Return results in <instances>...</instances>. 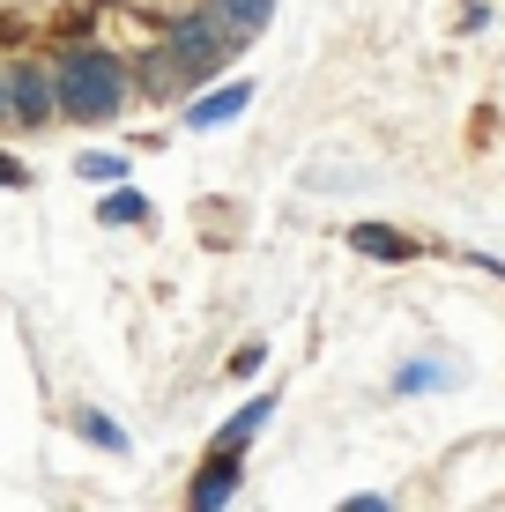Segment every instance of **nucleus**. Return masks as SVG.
Segmentation results:
<instances>
[{"instance_id":"f257e3e1","label":"nucleus","mask_w":505,"mask_h":512,"mask_svg":"<svg viewBox=\"0 0 505 512\" xmlns=\"http://www.w3.org/2000/svg\"><path fill=\"white\" fill-rule=\"evenodd\" d=\"M231 38H223V23L216 15H186V23H171V38L142 60V90H156V97H171V90H194V82H208V75H223V60H231Z\"/></svg>"},{"instance_id":"f03ea898","label":"nucleus","mask_w":505,"mask_h":512,"mask_svg":"<svg viewBox=\"0 0 505 512\" xmlns=\"http://www.w3.org/2000/svg\"><path fill=\"white\" fill-rule=\"evenodd\" d=\"M119 104H127V60H112V52L60 60V112L67 119H112Z\"/></svg>"},{"instance_id":"7ed1b4c3","label":"nucleus","mask_w":505,"mask_h":512,"mask_svg":"<svg viewBox=\"0 0 505 512\" xmlns=\"http://www.w3.org/2000/svg\"><path fill=\"white\" fill-rule=\"evenodd\" d=\"M15 112H23V127H45L60 112V67H38V60L15 67Z\"/></svg>"},{"instance_id":"20e7f679","label":"nucleus","mask_w":505,"mask_h":512,"mask_svg":"<svg viewBox=\"0 0 505 512\" xmlns=\"http://www.w3.org/2000/svg\"><path fill=\"white\" fill-rule=\"evenodd\" d=\"M350 253H364V260H416V238L387 231V223H350Z\"/></svg>"},{"instance_id":"39448f33","label":"nucleus","mask_w":505,"mask_h":512,"mask_svg":"<svg viewBox=\"0 0 505 512\" xmlns=\"http://www.w3.org/2000/svg\"><path fill=\"white\" fill-rule=\"evenodd\" d=\"M268 8H275V0H208V15H216V23H223V38H231V45L260 38V23H268Z\"/></svg>"},{"instance_id":"423d86ee","label":"nucleus","mask_w":505,"mask_h":512,"mask_svg":"<svg viewBox=\"0 0 505 512\" xmlns=\"http://www.w3.org/2000/svg\"><path fill=\"white\" fill-rule=\"evenodd\" d=\"M223 498H238V453H216L201 475H194V505H223Z\"/></svg>"},{"instance_id":"0eeeda50","label":"nucleus","mask_w":505,"mask_h":512,"mask_svg":"<svg viewBox=\"0 0 505 512\" xmlns=\"http://www.w3.org/2000/svg\"><path fill=\"white\" fill-rule=\"evenodd\" d=\"M246 82H231V90H216V97H201L194 104V112H186V127H223V119H238V112H246Z\"/></svg>"},{"instance_id":"6e6552de","label":"nucleus","mask_w":505,"mask_h":512,"mask_svg":"<svg viewBox=\"0 0 505 512\" xmlns=\"http://www.w3.org/2000/svg\"><path fill=\"white\" fill-rule=\"evenodd\" d=\"M268 409H275V401H253V409H238V416H231V431L216 438V453H238V446H246V438L260 431V423H268Z\"/></svg>"},{"instance_id":"1a4fd4ad","label":"nucleus","mask_w":505,"mask_h":512,"mask_svg":"<svg viewBox=\"0 0 505 512\" xmlns=\"http://www.w3.org/2000/svg\"><path fill=\"white\" fill-rule=\"evenodd\" d=\"M97 216H104V223H142L149 208H142V193H104V201H97Z\"/></svg>"},{"instance_id":"9d476101","label":"nucleus","mask_w":505,"mask_h":512,"mask_svg":"<svg viewBox=\"0 0 505 512\" xmlns=\"http://www.w3.org/2000/svg\"><path fill=\"white\" fill-rule=\"evenodd\" d=\"M75 171H82V179H127V156H104V149H90Z\"/></svg>"},{"instance_id":"9b49d317","label":"nucleus","mask_w":505,"mask_h":512,"mask_svg":"<svg viewBox=\"0 0 505 512\" xmlns=\"http://www.w3.org/2000/svg\"><path fill=\"white\" fill-rule=\"evenodd\" d=\"M82 438H97V446H112V453H127V431H119L112 416H82Z\"/></svg>"},{"instance_id":"f8f14e48","label":"nucleus","mask_w":505,"mask_h":512,"mask_svg":"<svg viewBox=\"0 0 505 512\" xmlns=\"http://www.w3.org/2000/svg\"><path fill=\"white\" fill-rule=\"evenodd\" d=\"M8 119H23V112H15V67H0V127Z\"/></svg>"},{"instance_id":"ddd939ff","label":"nucleus","mask_w":505,"mask_h":512,"mask_svg":"<svg viewBox=\"0 0 505 512\" xmlns=\"http://www.w3.org/2000/svg\"><path fill=\"white\" fill-rule=\"evenodd\" d=\"M0 186H30V171L15 164V156H0Z\"/></svg>"}]
</instances>
